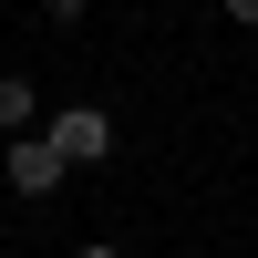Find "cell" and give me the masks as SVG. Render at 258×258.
I'll return each mask as SVG.
<instances>
[{"label":"cell","instance_id":"6da1fadb","mask_svg":"<svg viewBox=\"0 0 258 258\" xmlns=\"http://www.w3.org/2000/svg\"><path fill=\"white\" fill-rule=\"evenodd\" d=\"M41 135H52L62 165H103L114 155V114H103V103H62V114H41Z\"/></svg>","mask_w":258,"mask_h":258},{"label":"cell","instance_id":"7a4b0ae2","mask_svg":"<svg viewBox=\"0 0 258 258\" xmlns=\"http://www.w3.org/2000/svg\"><path fill=\"white\" fill-rule=\"evenodd\" d=\"M0 145H11V197H52V186L73 176V165L52 155V135H0Z\"/></svg>","mask_w":258,"mask_h":258},{"label":"cell","instance_id":"3957f363","mask_svg":"<svg viewBox=\"0 0 258 258\" xmlns=\"http://www.w3.org/2000/svg\"><path fill=\"white\" fill-rule=\"evenodd\" d=\"M0 135H41V93L21 73H0Z\"/></svg>","mask_w":258,"mask_h":258},{"label":"cell","instance_id":"277c9868","mask_svg":"<svg viewBox=\"0 0 258 258\" xmlns=\"http://www.w3.org/2000/svg\"><path fill=\"white\" fill-rule=\"evenodd\" d=\"M41 21H62V31H83V21H93V0H41Z\"/></svg>","mask_w":258,"mask_h":258},{"label":"cell","instance_id":"5b68a950","mask_svg":"<svg viewBox=\"0 0 258 258\" xmlns=\"http://www.w3.org/2000/svg\"><path fill=\"white\" fill-rule=\"evenodd\" d=\"M217 11H227V21H248V31H258V0H217Z\"/></svg>","mask_w":258,"mask_h":258},{"label":"cell","instance_id":"8992f818","mask_svg":"<svg viewBox=\"0 0 258 258\" xmlns=\"http://www.w3.org/2000/svg\"><path fill=\"white\" fill-rule=\"evenodd\" d=\"M73 258H124V248H103V238H83V248H73Z\"/></svg>","mask_w":258,"mask_h":258}]
</instances>
